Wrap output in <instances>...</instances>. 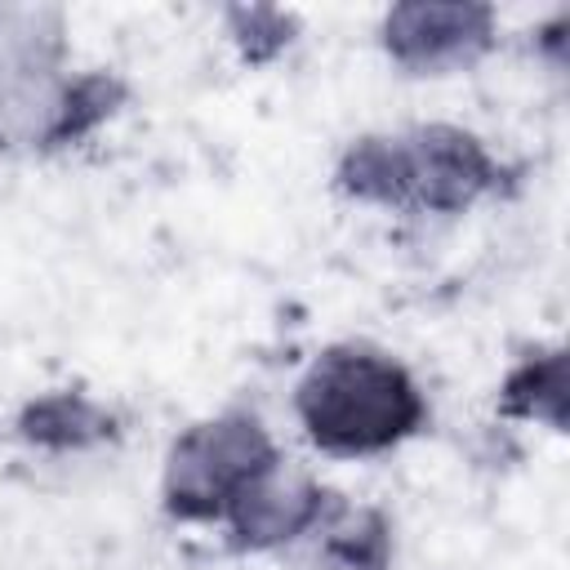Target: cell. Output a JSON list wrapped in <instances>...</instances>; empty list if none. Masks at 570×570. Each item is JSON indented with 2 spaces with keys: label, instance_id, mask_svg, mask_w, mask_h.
I'll return each instance as SVG.
<instances>
[{
  "label": "cell",
  "instance_id": "6da1fadb",
  "mask_svg": "<svg viewBox=\"0 0 570 570\" xmlns=\"http://www.w3.org/2000/svg\"><path fill=\"white\" fill-rule=\"evenodd\" d=\"M125 102L116 71H67L58 9H0V151L76 147Z\"/></svg>",
  "mask_w": 570,
  "mask_h": 570
},
{
  "label": "cell",
  "instance_id": "7a4b0ae2",
  "mask_svg": "<svg viewBox=\"0 0 570 570\" xmlns=\"http://www.w3.org/2000/svg\"><path fill=\"white\" fill-rule=\"evenodd\" d=\"M334 187L356 205L392 214H468L503 196L512 169L472 129L432 120L352 138L334 165Z\"/></svg>",
  "mask_w": 570,
  "mask_h": 570
},
{
  "label": "cell",
  "instance_id": "3957f363",
  "mask_svg": "<svg viewBox=\"0 0 570 570\" xmlns=\"http://www.w3.org/2000/svg\"><path fill=\"white\" fill-rule=\"evenodd\" d=\"M307 441L334 459H370L405 445L432 419L419 379L383 347L334 343L294 387Z\"/></svg>",
  "mask_w": 570,
  "mask_h": 570
},
{
  "label": "cell",
  "instance_id": "277c9868",
  "mask_svg": "<svg viewBox=\"0 0 570 570\" xmlns=\"http://www.w3.org/2000/svg\"><path fill=\"white\" fill-rule=\"evenodd\" d=\"M281 463V450L254 410H223L169 441L160 508L169 521H227V512Z\"/></svg>",
  "mask_w": 570,
  "mask_h": 570
},
{
  "label": "cell",
  "instance_id": "5b68a950",
  "mask_svg": "<svg viewBox=\"0 0 570 570\" xmlns=\"http://www.w3.org/2000/svg\"><path fill=\"white\" fill-rule=\"evenodd\" d=\"M499 13L476 0H405L383 13V53L410 76H450L494 49Z\"/></svg>",
  "mask_w": 570,
  "mask_h": 570
},
{
  "label": "cell",
  "instance_id": "8992f818",
  "mask_svg": "<svg viewBox=\"0 0 570 570\" xmlns=\"http://www.w3.org/2000/svg\"><path fill=\"white\" fill-rule=\"evenodd\" d=\"M338 508V494L321 485L312 472L289 468L285 459L227 512L223 530L236 552H272L307 539L330 512Z\"/></svg>",
  "mask_w": 570,
  "mask_h": 570
},
{
  "label": "cell",
  "instance_id": "52a82bcc",
  "mask_svg": "<svg viewBox=\"0 0 570 570\" xmlns=\"http://www.w3.org/2000/svg\"><path fill=\"white\" fill-rule=\"evenodd\" d=\"M13 432L36 445V450H49V454H80V450H98V445H111L120 436V419L85 396V392H71V387H58V392H45V396H31L18 419H13Z\"/></svg>",
  "mask_w": 570,
  "mask_h": 570
},
{
  "label": "cell",
  "instance_id": "ba28073f",
  "mask_svg": "<svg viewBox=\"0 0 570 570\" xmlns=\"http://www.w3.org/2000/svg\"><path fill=\"white\" fill-rule=\"evenodd\" d=\"M566 370H570V361H566V347L561 343L534 347L499 383V414L503 419L543 423L552 432H566V396H570Z\"/></svg>",
  "mask_w": 570,
  "mask_h": 570
},
{
  "label": "cell",
  "instance_id": "9c48e42d",
  "mask_svg": "<svg viewBox=\"0 0 570 570\" xmlns=\"http://www.w3.org/2000/svg\"><path fill=\"white\" fill-rule=\"evenodd\" d=\"M321 570H387L392 566V525L379 508H334L312 534Z\"/></svg>",
  "mask_w": 570,
  "mask_h": 570
},
{
  "label": "cell",
  "instance_id": "30bf717a",
  "mask_svg": "<svg viewBox=\"0 0 570 570\" xmlns=\"http://www.w3.org/2000/svg\"><path fill=\"white\" fill-rule=\"evenodd\" d=\"M227 27H232V40H236L240 58L254 62V67L272 62L294 40V13H285L276 4H232Z\"/></svg>",
  "mask_w": 570,
  "mask_h": 570
}]
</instances>
